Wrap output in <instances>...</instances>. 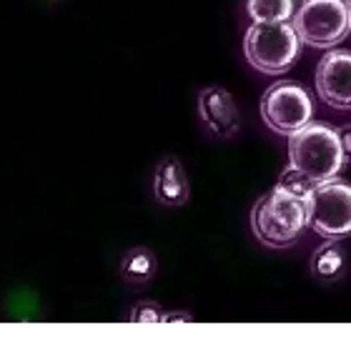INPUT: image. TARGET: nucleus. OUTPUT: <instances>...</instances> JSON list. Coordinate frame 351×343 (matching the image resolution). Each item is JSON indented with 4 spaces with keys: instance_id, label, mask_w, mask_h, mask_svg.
Returning <instances> with one entry per match:
<instances>
[{
    "instance_id": "7ed1b4c3",
    "label": "nucleus",
    "mask_w": 351,
    "mask_h": 343,
    "mask_svg": "<svg viewBox=\"0 0 351 343\" xmlns=\"http://www.w3.org/2000/svg\"><path fill=\"white\" fill-rule=\"evenodd\" d=\"M243 53L258 73L281 75L299 58L301 40L289 21L254 23L243 38Z\"/></svg>"
},
{
    "instance_id": "39448f33",
    "label": "nucleus",
    "mask_w": 351,
    "mask_h": 343,
    "mask_svg": "<svg viewBox=\"0 0 351 343\" xmlns=\"http://www.w3.org/2000/svg\"><path fill=\"white\" fill-rule=\"evenodd\" d=\"M314 103L306 88L291 81H278L263 93L261 98V118L271 131L278 136H291L306 123H311Z\"/></svg>"
},
{
    "instance_id": "dca6fc26",
    "label": "nucleus",
    "mask_w": 351,
    "mask_h": 343,
    "mask_svg": "<svg viewBox=\"0 0 351 343\" xmlns=\"http://www.w3.org/2000/svg\"><path fill=\"white\" fill-rule=\"evenodd\" d=\"M191 314H163L161 323H191Z\"/></svg>"
},
{
    "instance_id": "4468645a",
    "label": "nucleus",
    "mask_w": 351,
    "mask_h": 343,
    "mask_svg": "<svg viewBox=\"0 0 351 343\" xmlns=\"http://www.w3.org/2000/svg\"><path fill=\"white\" fill-rule=\"evenodd\" d=\"M163 311L156 303H138V306L131 311V323H161Z\"/></svg>"
},
{
    "instance_id": "9d476101",
    "label": "nucleus",
    "mask_w": 351,
    "mask_h": 343,
    "mask_svg": "<svg viewBox=\"0 0 351 343\" xmlns=\"http://www.w3.org/2000/svg\"><path fill=\"white\" fill-rule=\"evenodd\" d=\"M346 268V251L337 238H326L322 249L311 258V273L322 281H337Z\"/></svg>"
},
{
    "instance_id": "20e7f679",
    "label": "nucleus",
    "mask_w": 351,
    "mask_h": 343,
    "mask_svg": "<svg viewBox=\"0 0 351 343\" xmlns=\"http://www.w3.org/2000/svg\"><path fill=\"white\" fill-rule=\"evenodd\" d=\"M291 25L301 43L311 48H337L351 33L346 0H304L293 10Z\"/></svg>"
},
{
    "instance_id": "0eeeda50",
    "label": "nucleus",
    "mask_w": 351,
    "mask_h": 343,
    "mask_svg": "<svg viewBox=\"0 0 351 343\" xmlns=\"http://www.w3.org/2000/svg\"><path fill=\"white\" fill-rule=\"evenodd\" d=\"M316 93L329 108L351 110V51H329L316 66Z\"/></svg>"
},
{
    "instance_id": "9b49d317",
    "label": "nucleus",
    "mask_w": 351,
    "mask_h": 343,
    "mask_svg": "<svg viewBox=\"0 0 351 343\" xmlns=\"http://www.w3.org/2000/svg\"><path fill=\"white\" fill-rule=\"evenodd\" d=\"M121 276H123V281H128V283H136V285L148 283V281L156 276L154 251L143 249V246L128 251L123 256V261H121Z\"/></svg>"
},
{
    "instance_id": "f03ea898",
    "label": "nucleus",
    "mask_w": 351,
    "mask_h": 343,
    "mask_svg": "<svg viewBox=\"0 0 351 343\" xmlns=\"http://www.w3.org/2000/svg\"><path fill=\"white\" fill-rule=\"evenodd\" d=\"M344 163L339 133L326 123H306L289 136V166L316 186L337 178Z\"/></svg>"
},
{
    "instance_id": "6e6552de",
    "label": "nucleus",
    "mask_w": 351,
    "mask_h": 343,
    "mask_svg": "<svg viewBox=\"0 0 351 343\" xmlns=\"http://www.w3.org/2000/svg\"><path fill=\"white\" fill-rule=\"evenodd\" d=\"M198 116L206 128L219 138H234L241 125L234 95L219 86L204 88L198 93Z\"/></svg>"
},
{
    "instance_id": "1a4fd4ad",
    "label": "nucleus",
    "mask_w": 351,
    "mask_h": 343,
    "mask_svg": "<svg viewBox=\"0 0 351 343\" xmlns=\"http://www.w3.org/2000/svg\"><path fill=\"white\" fill-rule=\"evenodd\" d=\"M154 193L156 201L161 205H169V208H178V205L189 203V175H186V168L178 158L169 155L158 163L154 178Z\"/></svg>"
},
{
    "instance_id": "f257e3e1",
    "label": "nucleus",
    "mask_w": 351,
    "mask_h": 343,
    "mask_svg": "<svg viewBox=\"0 0 351 343\" xmlns=\"http://www.w3.org/2000/svg\"><path fill=\"white\" fill-rule=\"evenodd\" d=\"M251 228L269 249H289L308 228V203L276 188L254 205Z\"/></svg>"
},
{
    "instance_id": "f8f14e48",
    "label": "nucleus",
    "mask_w": 351,
    "mask_h": 343,
    "mask_svg": "<svg viewBox=\"0 0 351 343\" xmlns=\"http://www.w3.org/2000/svg\"><path fill=\"white\" fill-rule=\"evenodd\" d=\"M246 13L254 23L291 21L293 0H246Z\"/></svg>"
},
{
    "instance_id": "2eb2a0df",
    "label": "nucleus",
    "mask_w": 351,
    "mask_h": 343,
    "mask_svg": "<svg viewBox=\"0 0 351 343\" xmlns=\"http://www.w3.org/2000/svg\"><path fill=\"white\" fill-rule=\"evenodd\" d=\"M339 143H341V151H344V161H351V125L339 128Z\"/></svg>"
},
{
    "instance_id": "423d86ee",
    "label": "nucleus",
    "mask_w": 351,
    "mask_h": 343,
    "mask_svg": "<svg viewBox=\"0 0 351 343\" xmlns=\"http://www.w3.org/2000/svg\"><path fill=\"white\" fill-rule=\"evenodd\" d=\"M308 228L322 238H346L351 233V186L341 181L319 183L308 196Z\"/></svg>"
},
{
    "instance_id": "f3484780",
    "label": "nucleus",
    "mask_w": 351,
    "mask_h": 343,
    "mask_svg": "<svg viewBox=\"0 0 351 343\" xmlns=\"http://www.w3.org/2000/svg\"><path fill=\"white\" fill-rule=\"evenodd\" d=\"M346 8H349V23H351V0H346Z\"/></svg>"
},
{
    "instance_id": "ddd939ff",
    "label": "nucleus",
    "mask_w": 351,
    "mask_h": 343,
    "mask_svg": "<svg viewBox=\"0 0 351 343\" xmlns=\"http://www.w3.org/2000/svg\"><path fill=\"white\" fill-rule=\"evenodd\" d=\"M276 186L281 190H286V193H291V196L301 198V201H306V203H308V196H311V190L316 188V183H311L306 175L301 173V170L291 168V166H289V168L281 173V178H278Z\"/></svg>"
}]
</instances>
